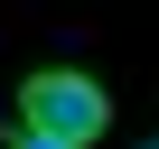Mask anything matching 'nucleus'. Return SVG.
Listing matches in <instances>:
<instances>
[{
  "mask_svg": "<svg viewBox=\"0 0 159 149\" xmlns=\"http://www.w3.org/2000/svg\"><path fill=\"white\" fill-rule=\"evenodd\" d=\"M28 140H47V149H84V140H103L112 130V93L94 84L84 65H38L28 84H19V112H10Z\"/></svg>",
  "mask_w": 159,
  "mask_h": 149,
  "instance_id": "nucleus-1",
  "label": "nucleus"
},
{
  "mask_svg": "<svg viewBox=\"0 0 159 149\" xmlns=\"http://www.w3.org/2000/svg\"><path fill=\"white\" fill-rule=\"evenodd\" d=\"M0 149H47V140H28V130H19V121H10V140H0Z\"/></svg>",
  "mask_w": 159,
  "mask_h": 149,
  "instance_id": "nucleus-2",
  "label": "nucleus"
},
{
  "mask_svg": "<svg viewBox=\"0 0 159 149\" xmlns=\"http://www.w3.org/2000/svg\"><path fill=\"white\" fill-rule=\"evenodd\" d=\"M140 149H150V140H140Z\"/></svg>",
  "mask_w": 159,
  "mask_h": 149,
  "instance_id": "nucleus-3",
  "label": "nucleus"
}]
</instances>
